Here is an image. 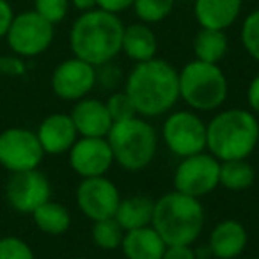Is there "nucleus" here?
<instances>
[{"mask_svg":"<svg viewBox=\"0 0 259 259\" xmlns=\"http://www.w3.org/2000/svg\"><path fill=\"white\" fill-rule=\"evenodd\" d=\"M137 115L146 119L169 114L180 101L178 69L165 59L137 62L124 78L122 85Z\"/></svg>","mask_w":259,"mask_h":259,"instance_id":"nucleus-1","label":"nucleus"},{"mask_svg":"<svg viewBox=\"0 0 259 259\" xmlns=\"http://www.w3.org/2000/svg\"><path fill=\"white\" fill-rule=\"evenodd\" d=\"M13 18H15V11H13L9 0H0V39L6 37L13 23Z\"/></svg>","mask_w":259,"mask_h":259,"instance_id":"nucleus-34","label":"nucleus"},{"mask_svg":"<svg viewBox=\"0 0 259 259\" xmlns=\"http://www.w3.org/2000/svg\"><path fill=\"white\" fill-rule=\"evenodd\" d=\"M36 135L45 155L52 156L68 153L78 139V132L73 124L71 115L64 112L47 115L37 126Z\"/></svg>","mask_w":259,"mask_h":259,"instance_id":"nucleus-15","label":"nucleus"},{"mask_svg":"<svg viewBox=\"0 0 259 259\" xmlns=\"http://www.w3.org/2000/svg\"><path fill=\"white\" fill-rule=\"evenodd\" d=\"M105 105H107V110H108V114H110V117L114 122L126 121V119H132V117L137 115L134 103H132V100H130L128 94L124 93V89L114 91V93L108 94Z\"/></svg>","mask_w":259,"mask_h":259,"instance_id":"nucleus-28","label":"nucleus"},{"mask_svg":"<svg viewBox=\"0 0 259 259\" xmlns=\"http://www.w3.org/2000/svg\"><path fill=\"white\" fill-rule=\"evenodd\" d=\"M229 52L226 30L201 29L194 37V55L197 61L219 64Z\"/></svg>","mask_w":259,"mask_h":259,"instance_id":"nucleus-23","label":"nucleus"},{"mask_svg":"<svg viewBox=\"0 0 259 259\" xmlns=\"http://www.w3.org/2000/svg\"><path fill=\"white\" fill-rule=\"evenodd\" d=\"M134 2L135 0H96L98 9H103L112 15H119V13L130 9L134 6Z\"/></svg>","mask_w":259,"mask_h":259,"instance_id":"nucleus-35","label":"nucleus"},{"mask_svg":"<svg viewBox=\"0 0 259 259\" xmlns=\"http://www.w3.org/2000/svg\"><path fill=\"white\" fill-rule=\"evenodd\" d=\"M259 144V119L248 108H220L206 122V151L219 162L245 160Z\"/></svg>","mask_w":259,"mask_h":259,"instance_id":"nucleus-3","label":"nucleus"},{"mask_svg":"<svg viewBox=\"0 0 259 259\" xmlns=\"http://www.w3.org/2000/svg\"><path fill=\"white\" fill-rule=\"evenodd\" d=\"M209 259H219V257H209Z\"/></svg>","mask_w":259,"mask_h":259,"instance_id":"nucleus-39","label":"nucleus"},{"mask_svg":"<svg viewBox=\"0 0 259 259\" xmlns=\"http://www.w3.org/2000/svg\"><path fill=\"white\" fill-rule=\"evenodd\" d=\"M50 87L57 98L75 103L89 96L96 87V68L78 57H69L55 66Z\"/></svg>","mask_w":259,"mask_h":259,"instance_id":"nucleus-12","label":"nucleus"},{"mask_svg":"<svg viewBox=\"0 0 259 259\" xmlns=\"http://www.w3.org/2000/svg\"><path fill=\"white\" fill-rule=\"evenodd\" d=\"M180 100L195 112H217L229 96V82L219 64L194 61L187 62L178 71Z\"/></svg>","mask_w":259,"mask_h":259,"instance_id":"nucleus-6","label":"nucleus"},{"mask_svg":"<svg viewBox=\"0 0 259 259\" xmlns=\"http://www.w3.org/2000/svg\"><path fill=\"white\" fill-rule=\"evenodd\" d=\"M240 41L248 57L259 62V8L250 11L240 29Z\"/></svg>","mask_w":259,"mask_h":259,"instance_id":"nucleus-27","label":"nucleus"},{"mask_svg":"<svg viewBox=\"0 0 259 259\" xmlns=\"http://www.w3.org/2000/svg\"><path fill=\"white\" fill-rule=\"evenodd\" d=\"M174 190L201 199L220 187V162L208 151L180 158L172 176Z\"/></svg>","mask_w":259,"mask_h":259,"instance_id":"nucleus-8","label":"nucleus"},{"mask_svg":"<svg viewBox=\"0 0 259 259\" xmlns=\"http://www.w3.org/2000/svg\"><path fill=\"white\" fill-rule=\"evenodd\" d=\"M153 209H155V199L135 194L124 199L121 197L114 219L122 227V231L139 229V227L151 226Z\"/></svg>","mask_w":259,"mask_h":259,"instance_id":"nucleus-21","label":"nucleus"},{"mask_svg":"<svg viewBox=\"0 0 259 259\" xmlns=\"http://www.w3.org/2000/svg\"><path fill=\"white\" fill-rule=\"evenodd\" d=\"M206 211L201 199L181 192H167L155 199L151 226L165 245H194L204 231Z\"/></svg>","mask_w":259,"mask_h":259,"instance_id":"nucleus-4","label":"nucleus"},{"mask_svg":"<svg viewBox=\"0 0 259 259\" xmlns=\"http://www.w3.org/2000/svg\"><path fill=\"white\" fill-rule=\"evenodd\" d=\"M6 199L15 211L32 215L52 199V183L39 169L15 172L6 183Z\"/></svg>","mask_w":259,"mask_h":259,"instance_id":"nucleus-13","label":"nucleus"},{"mask_svg":"<svg viewBox=\"0 0 259 259\" xmlns=\"http://www.w3.org/2000/svg\"><path fill=\"white\" fill-rule=\"evenodd\" d=\"M54 37L55 25L37 15L34 9L15 15L6 34V41L13 54L23 59H32L45 54L54 43Z\"/></svg>","mask_w":259,"mask_h":259,"instance_id":"nucleus-9","label":"nucleus"},{"mask_svg":"<svg viewBox=\"0 0 259 259\" xmlns=\"http://www.w3.org/2000/svg\"><path fill=\"white\" fill-rule=\"evenodd\" d=\"M69 6V0H34V11L52 25H57L68 16Z\"/></svg>","mask_w":259,"mask_h":259,"instance_id":"nucleus-30","label":"nucleus"},{"mask_svg":"<svg viewBox=\"0 0 259 259\" xmlns=\"http://www.w3.org/2000/svg\"><path fill=\"white\" fill-rule=\"evenodd\" d=\"M0 259H36L32 247L18 236L0 238Z\"/></svg>","mask_w":259,"mask_h":259,"instance_id":"nucleus-31","label":"nucleus"},{"mask_svg":"<svg viewBox=\"0 0 259 259\" xmlns=\"http://www.w3.org/2000/svg\"><path fill=\"white\" fill-rule=\"evenodd\" d=\"M174 6H176V0H135L132 8L139 22L153 25L169 18L170 13L174 11Z\"/></svg>","mask_w":259,"mask_h":259,"instance_id":"nucleus-26","label":"nucleus"},{"mask_svg":"<svg viewBox=\"0 0 259 259\" xmlns=\"http://www.w3.org/2000/svg\"><path fill=\"white\" fill-rule=\"evenodd\" d=\"M69 4L80 13H87V11H93V9L98 8L96 0H69Z\"/></svg>","mask_w":259,"mask_h":259,"instance_id":"nucleus-37","label":"nucleus"},{"mask_svg":"<svg viewBox=\"0 0 259 259\" xmlns=\"http://www.w3.org/2000/svg\"><path fill=\"white\" fill-rule=\"evenodd\" d=\"M162 142L178 158L206 151L204 119L190 108L170 110L162 124Z\"/></svg>","mask_w":259,"mask_h":259,"instance_id":"nucleus-7","label":"nucleus"},{"mask_svg":"<svg viewBox=\"0 0 259 259\" xmlns=\"http://www.w3.org/2000/svg\"><path fill=\"white\" fill-rule=\"evenodd\" d=\"M114 163L128 172H139L151 165L158 151L160 135L149 119L135 115L114 122L107 135Z\"/></svg>","mask_w":259,"mask_h":259,"instance_id":"nucleus-5","label":"nucleus"},{"mask_svg":"<svg viewBox=\"0 0 259 259\" xmlns=\"http://www.w3.org/2000/svg\"><path fill=\"white\" fill-rule=\"evenodd\" d=\"M69 115L78 137H107L114 124L105 101L91 96L75 101Z\"/></svg>","mask_w":259,"mask_h":259,"instance_id":"nucleus-16","label":"nucleus"},{"mask_svg":"<svg viewBox=\"0 0 259 259\" xmlns=\"http://www.w3.org/2000/svg\"><path fill=\"white\" fill-rule=\"evenodd\" d=\"M252 259H259V255H257V257H252Z\"/></svg>","mask_w":259,"mask_h":259,"instance_id":"nucleus-40","label":"nucleus"},{"mask_svg":"<svg viewBox=\"0 0 259 259\" xmlns=\"http://www.w3.org/2000/svg\"><path fill=\"white\" fill-rule=\"evenodd\" d=\"M27 71V66L23 57L20 55H4L0 57V73L6 76H23Z\"/></svg>","mask_w":259,"mask_h":259,"instance_id":"nucleus-32","label":"nucleus"},{"mask_svg":"<svg viewBox=\"0 0 259 259\" xmlns=\"http://www.w3.org/2000/svg\"><path fill=\"white\" fill-rule=\"evenodd\" d=\"M124 259H162L167 245L153 226L124 231L121 241Z\"/></svg>","mask_w":259,"mask_h":259,"instance_id":"nucleus-19","label":"nucleus"},{"mask_svg":"<svg viewBox=\"0 0 259 259\" xmlns=\"http://www.w3.org/2000/svg\"><path fill=\"white\" fill-rule=\"evenodd\" d=\"M162 259H197L192 245H169Z\"/></svg>","mask_w":259,"mask_h":259,"instance_id":"nucleus-33","label":"nucleus"},{"mask_svg":"<svg viewBox=\"0 0 259 259\" xmlns=\"http://www.w3.org/2000/svg\"><path fill=\"white\" fill-rule=\"evenodd\" d=\"M69 259H89V257H82V255H76V257H69Z\"/></svg>","mask_w":259,"mask_h":259,"instance_id":"nucleus-38","label":"nucleus"},{"mask_svg":"<svg viewBox=\"0 0 259 259\" xmlns=\"http://www.w3.org/2000/svg\"><path fill=\"white\" fill-rule=\"evenodd\" d=\"M243 0H195L194 15L201 29L227 30L241 15Z\"/></svg>","mask_w":259,"mask_h":259,"instance_id":"nucleus-18","label":"nucleus"},{"mask_svg":"<svg viewBox=\"0 0 259 259\" xmlns=\"http://www.w3.org/2000/svg\"><path fill=\"white\" fill-rule=\"evenodd\" d=\"M121 52L130 59L132 62H146L156 57L158 52V39L156 34L148 23H132L124 25L122 30V41H121Z\"/></svg>","mask_w":259,"mask_h":259,"instance_id":"nucleus-20","label":"nucleus"},{"mask_svg":"<svg viewBox=\"0 0 259 259\" xmlns=\"http://www.w3.org/2000/svg\"><path fill=\"white\" fill-rule=\"evenodd\" d=\"M75 201L80 213L91 222L114 219L115 209L121 201L117 185L107 176L85 178L75 190Z\"/></svg>","mask_w":259,"mask_h":259,"instance_id":"nucleus-11","label":"nucleus"},{"mask_svg":"<svg viewBox=\"0 0 259 259\" xmlns=\"http://www.w3.org/2000/svg\"><path fill=\"white\" fill-rule=\"evenodd\" d=\"M45 151L36 132L22 126H11L0 132V165L11 174L39 169Z\"/></svg>","mask_w":259,"mask_h":259,"instance_id":"nucleus-10","label":"nucleus"},{"mask_svg":"<svg viewBox=\"0 0 259 259\" xmlns=\"http://www.w3.org/2000/svg\"><path fill=\"white\" fill-rule=\"evenodd\" d=\"M68 162L73 172L85 180L107 176L114 165V155L107 137H78L68 151Z\"/></svg>","mask_w":259,"mask_h":259,"instance_id":"nucleus-14","label":"nucleus"},{"mask_svg":"<svg viewBox=\"0 0 259 259\" xmlns=\"http://www.w3.org/2000/svg\"><path fill=\"white\" fill-rule=\"evenodd\" d=\"M247 105L248 110L254 112L259 117V73L250 80L247 87Z\"/></svg>","mask_w":259,"mask_h":259,"instance_id":"nucleus-36","label":"nucleus"},{"mask_svg":"<svg viewBox=\"0 0 259 259\" xmlns=\"http://www.w3.org/2000/svg\"><path fill=\"white\" fill-rule=\"evenodd\" d=\"M93 241L101 250H117L121 247L124 231L115 222V219H105L93 222Z\"/></svg>","mask_w":259,"mask_h":259,"instance_id":"nucleus-25","label":"nucleus"},{"mask_svg":"<svg viewBox=\"0 0 259 259\" xmlns=\"http://www.w3.org/2000/svg\"><path fill=\"white\" fill-rule=\"evenodd\" d=\"M124 23L119 15L103 9L80 13L69 29V48L73 57L96 66L115 61L121 54V41Z\"/></svg>","mask_w":259,"mask_h":259,"instance_id":"nucleus-2","label":"nucleus"},{"mask_svg":"<svg viewBox=\"0 0 259 259\" xmlns=\"http://www.w3.org/2000/svg\"><path fill=\"white\" fill-rule=\"evenodd\" d=\"M124 71L121 66H117L114 61L105 62L101 66H96V87L108 93L119 91V85H124Z\"/></svg>","mask_w":259,"mask_h":259,"instance_id":"nucleus-29","label":"nucleus"},{"mask_svg":"<svg viewBox=\"0 0 259 259\" xmlns=\"http://www.w3.org/2000/svg\"><path fill=\"white\" fill-rule=\"evenodd\" d=\"M255 181V169L248 158L220 162V187L231 192H243Z\"/></svg>","mask_w":259,"mask_h":259,"instance_id":"nucleus-24","label":"nucleus"},{"mask_svg":"<svg viewBox=\"0 0 259 259\" xmlns=\"http://www.w3.org/2000/svg\"><path fill=\"white\" fill-rule=\"evenodd\" d=\"M248 243L247 227L236 219H224L211 229L208 248L213 257L236 259L245 252Z\"/></svg>","mask_w":259,"mask_h":259,"instance_id":"nucleus-17","label":"nucleus"},{"mask_svg":"<svg viewBox=\"0 0 259 259\" xmlns=\"http://www.w3.org/2000/svg\"><path fill=\"white\" fill-rule=\"evenodd\" d=\"M32 220L41 233L48 236H61L71 227V213L66 206L55 201H47L32 213Z\"/></svg>","mask_w":259,"mask_h":259,"instance_id":"nucleus-22","label":"nucleus"}]
</instances>
